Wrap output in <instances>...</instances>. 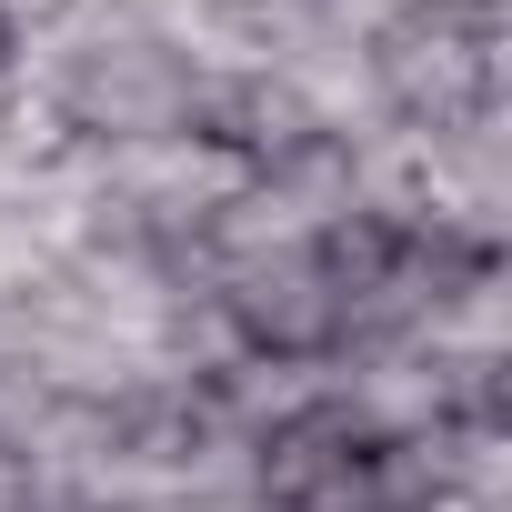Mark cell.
Masks as SVG:
<instances>
[{"label": "cell", "instance_id": "obj_1", "mask_svg": "<svg viewBox=\"0 0 512 512\" xmlns=\"http://www.w3.org/2000/svg\"><path fill=\"white\" fill-rule=\"evenodd\" d=\"M362 71L382 121L452 131L462 111L502 101L512 71V0H382L362 21Z\"/></svg>", "mask_w": 512, "mask_h": 512}, {"label": "cell", "instance_id": "obj_2", "mask_svg": "<svg viewBox=\"0 0 512 512\" xmlns=\"http://www.w3.org/2000/svg\"><path fill=\"white\" fill-rule=\"evenodd\" d=\"M211 302L231 312L241 352H272V362H332V342H342V282L322 262V241L221 262L211 272Z\"/></svg>", "mask_w": 512, "mask_h": 512}, {"label": "cell", "instance_id": "obj_3", "mask_svg": "<svg viewBox=\"0 0 512 512\" xmlns=\"http://www.w3.org/2000/svg\"><path fill=\"white\" fill-rule=\"evenodd\" d=\"M191 131H211V141L241 151V161H272V151L312 141V111H302V91H292L282 71H231V81H201Z\"/></svg>", "mask_w": 512, "mask_h": 512}, {"label": "cell", "instance_id": "obj_4", "mask_svg": "<svg viewBox=\"0 0 512 512\" xmlns=\"http://www.w3.org/2000/svg\"><path fill=\"white\" fill-rule=\"evenodd\" d=\"M0 512H41V472H31V452H11V442H0Z\"/></svg>", "mask_w": 512, "mask_h": 512}, {"label": "cell", "instance_id": "obj_5", "mask_svg": "<svg viewBox=\"0 0 512 512\" xmlns=\"http://www.w3.org/2000/svg\"><path fill=\"white\" fill-rule=\"evenodd\" d=\"M71 11V0H0V21H11V31H41V21H61Z\"/></svg>", "mask_w": 512, "mask_h": 512}, {"label": "cell", "instance_id": "obj_6", "mask_svg": "<svg viewBox=\"0 0 512 512\" xmlns=\"http://www.w3.org/2000/svg\"><path fill=\"white\" fill-rule=\"evenodd\" d=\"M0 101H21V31L0 21Z\"/></svg>", "mask_w": 512, "mask_h": 512}, {"label": "cell", "instance_id": "obj_7", "mask_svg": "<svg viewBox=\"0 0 512 512\" xmlns=\"http://www.w3.org/2000/svg\"><path fill=\"white\" fill-rule=\"evenodd\" d=\"M241 512H272V502H241Z\"/></svg>", "mask_w": 512, "mask_h": 512}, {"label": "cell", "instance_id": "obj_8", "mask_svg": "<svg viewBox=\"0 0 512 512\" xmlns=\"http://www.w3.org/2000/svg\"><path fill=\"white\" fill-rule=\"evenodd\" d=\"M442 512H462V502H442Z\"/></svg>", "mask_w": 512, "mask_h": 512}]
</instances>
